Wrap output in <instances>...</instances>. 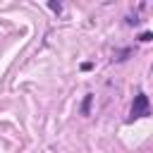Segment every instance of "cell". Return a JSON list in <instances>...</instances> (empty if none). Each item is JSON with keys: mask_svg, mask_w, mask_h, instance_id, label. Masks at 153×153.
Instances as JSON below:
<instances>
[{"mask_svg": "<svg viewBox=\"0 0 153 153\" xmlns=\"http://www.w3.org/2000/svg\"><path fill=\"white\" fill-rule=\"evenodd\" d=\"M148 112V96L146 93H139L134 98V105H131V120H139Z\"/></svg>", "mask_w": 153, "mask_h": 153, "instance_id": "cell-1", "label": "cell"}, {"mask_svg": "<svg viewBox=\"0 0 153 153\" xmlns=\"http://www.w3.org/2000/svg\"><path fill=\"white\" fill-rule=\"evenodd\" d=\"M91 100H93V96H86V98H84V105H81V112H84V115H88V108H91Z\"/></svg>", "mask_w": 153, "mask_h": 153, "instance_id": "cell-2", "label": "cell"}, {"mask_svg": "<svg viewBox=\"0 0 153 153\" xmlns=\"http://www.w3.org/2000/svg\"><path fill=\"white\" fill-rule=\"evenodd\" d=\"M139 38H141V41H143V43H146V41H151V38H153V33H148V31H143V33H141V36H139Z\"/></svg>", "mask_w": 153, "mask_h": 153, "instance_id": "cell-3", "label": "cell"}, {"mask_svg": "<svg viewBox=\"0 0 153 153\" xmlns=\"http://www.w3.org/2000/svg\"><path fill=\"white\" fill-rule=\"evenodd\" d=\"M50 10H55V12H60V10H62V5H60V2H50Z\"/></svg>", "mask_w": 153, "mask_h": 153, "instance_id": "cell-4", "label": "cell"}]
</instances>
